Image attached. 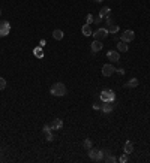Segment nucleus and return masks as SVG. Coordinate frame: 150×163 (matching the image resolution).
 I'll use <instances>...</instances> for the list:
<instances>
[{
	"label": "nucleus",
	"instance_id": "obj_17",
	"mask_svg": "<svg viewBox=\"0 0 150 163\" xmlns=\"http://www.w3.org/2000/svg\"><path fill=\"white\" fill-rule=\"evenodd\" d=\"M81 32H83V35H84V36H92V29H90V24H84V26H83V29H81Z\"/></svg>",
	"mask_w": 150,
	"mask_h": 163
},
{
	"label": "nucleus",
	"instance_id": "obj_30",
	"mask_svg": "<svg viewBox=\"0 0 150 163\" xmlns=\"http://www.w3.org/2000/svg\"><path fill=\"white\" fill-rule=\"evenodd\" d=\"M0 15H2V9H0Z\"/></svg>",
	"mask_w": 150,
	"mask_h": 163
},
{
	"label": "nucleus",
	"instance_id": "obj_7",
	"mask_svg": "<svg viewBox=\"0 0 150 163\" xmlns=\"http://www.w3.org/2000/svg\"><path fill=\"white\" fill-rule=\"evenodd\" d=\"M120 38H122L123 42H132V41L135 39V33H134L132 30H125L123 35H122Z\"/></svg>",
	"mask_w": 150,
	"mask_h": 163
},
{
	"label": "nucleus",
	"instance_id": "obj_3",
	"mask_svg": "<svg viewBox=\"0 0 150 163\" xmlns=\"http://www.w3.org/2000/svg\"><path fill=\"white\" fill-rule=\"evenodd\" d=\"M89 157H90L93 162H101V160H104V151L92 147V148L89 150Z\"/></svg>",
	"mask_w": 150,
	"mask_h": 163
},
{
	"label": "nucleus",
	"instance_id": "obj_6",
	"mask_svg": "<svg viewBox=\"0 0 150 163\" xmlns=\"http://www.w3.org/2000/svg\"><path fill=\"white\" fill-rule=\"evenodd\" d=\"M114 72H116V67H114L111 63H107V64L102 66V75H104V76H111Z\"/></svg>",
	"mask_w": 150,
	"mask_h": 163
},
{
	"label": "nucleus",
	"instance_id": "obj_26",
	"mask_svg": "<svg viewBox=\"0 0 150 163\" xmlns=\"http://www.w3.org/2000/svg\"><path fill=\"white\" fill-rule=\"evenodd\" d=\"M90 23H93V17L89 14V15L86 17V24H90Z\"/></svg>",
	"mask_w": 150,
	"mask_h": 163
},
{
	"label": "nucleus",
	"instance_id": "obj_19",
	"mask_svg": "<svg viewBox=\"0 0 150 163\" xmlns=\"http://www.w3.org/2000/svg\"><path fill=\"white\" fill-rule=\"evenodd\" d=\"M110 12H111V9H110L108 6H105V8H102V9H101L99 15H101V17H107V15H110Z\"/></svg>",
	"mask_w": 150,
	"mask_h": 163
},
{
	"label": "nucleus",
	"instance_id": "obj_10",
	"mask_svg": "<svg viewBox=\"0 0 150 163\" xmlns=\"http://www.w3.org/2000/svg\"><path fill=\"white\" fill-rule=\"evenodd\" d=\"M102 151H104V160H105V162H108V163H114V162L117 160V159L111 154L110 150H102Z\"/></svg>",
	"mask_w": 150,
	"mask_h": 163
},
{
	"label": "nucleus",
	"instance_id": "obj_2",
	"mask_svg": "<svg viewBox=\"0 0 150 163\" xmlns=\"http://www.w3.org/2000/svg\"><path fill=\"white\" fill-rule=\"evenodd\" d=\"M99 99H101L102 102H114V100H116V93H114L113 90H110V88H105V90L101 91Z\"/></svg>",
	"mask_w": 150,
	"mask_h": 163
},
{
	"label": "nucleus",
	"instance_id": "obj_18",
	"mask_svg": "<svg viewBox=\"0 0 150 163\" xmlns=\"http://www.w3.org/2000/svg\"><path fill=\"white\" fill-rule=\"evenodd\" d=\"M83 147L86 148V150H90L92 147H93V142H92V139H84V142H83Z\"/></svg>",
	"mask_w": 150,
	"mask_h": 163
},
{
	"label": "nucleus",
	"instance_id": "obj_12",
	"mask_svg": "<svg viewBox=\"0 0 150 163\" xmlns=\"http://www.w3.org/2000/svg\"><path fill=\"white\" fill-rule=\"evenodd\" d=\"M101 111L105 112V114L111 112V111H113V102H104V103L101 105Z\"/></svg>",
	"mask_w": 150,
	"mask_h": 163
},
{
	"label": "nucleus",
	"instance_id": "obj_21",
	"mask_svg": "<svg viewBox=\"0 0 150 163\" xmlns=\"http://www.w3.org/2000/svg\"><path fill=\"white\" fill-rule=\"evenodd\" d=\"M6 88V79L0 76V90H5Z\"/></svg>",
	"mask_w": 150,
	"mask_h": 163
},
{
	"label": "nucleus",
	"instance_id": "obj_25",
	"mask_svg": "<svg viewBox=\"0 0 150 163\" xmlns=\"http://www.w3.org/2000/svg\"><path fill=\"white\" fill-rule=\"evenodd\" d=\"M128 160H129L128 154H126V156H120V159H119V162H120V163H126Z\"/></svg>",
	"mask_w": 150,
	"mask_h": 163
},
{
	"label": "nucleus",
	"instance_id": "obj_20",
	"mask_svg": "<svg viewBox=\"0 0 150 163\" xmlns=\"http://www.w3.org/2000/svg\"><path fill=\"white\" fill-rule=\"evenodd\" d=\"M107 29H108L110 33H117V32H119V26H116V24H110Z\"/></svg>",
	"mask_w": 150,
	"mask_h": 163
},
{
	"label": "nucleus",
	"instance_id": "obj_15",
	"mask_svg": "<svg viewBox=\"0 0 150 163\" xmlns=\"http://www.w3.org/2000/svg\"><path fill=\"white\" fill-rule=\"evenodd\" d=\"M123 151H125V154H131V153L134 151V144H132L131 141H126V144H125V147H123Z\"/></svg>",
	"mask_w": 150,
	"mask_h": 163
},
{
	"label": "nucleus",
	"instance_id": "obj_8",
	"mask_svg": "<svg viewBox=\"0 0 150 163\" xmlns=\"http://www.w3.org/2000/svg\"><path fill=\"white\" fill-rule=\"evenodd\" d=\"M107 57H108L111 61H114V63L120 61V53H119V51H108V53H107Z\"/></svg>",
	"mask_w": 150,
	"mask_h": 163
},
{
	"label": "nucleus",
	"instance_id": "obj_29",
	"mask_svg": "<svg viewBox=\"0 0 150 163\" xmlns=\"http://www.w3.org/2000/svg\"><path fill=\"white\" fill-rule=\"evenodd\" d=\"M95 2H98V3H99V2H104V0H95Z\"/></svg>",
	"mask_w": 150,
	"mask_h": 163
},
{
	"label": "nucleus",
	"instance_id": "obj_4",
	"mask_svg": "<svg viewBox=\"0 0 150 163\" xmlns=\"http://www.w3.org/2000/svg\"><path fill=\"white\" fill-rule=\"evenodd\" d=\"M11 32V26L8 21H0V38H3V36H8Z\"/></svg>",
	"mask_w": 150,
	"mask_h": 163
},
{
	"label": "nucleus",
	"instance_id": "obj_28",
	"mask_svg": "<svg viewBox=\"0 0 150 163\" xmlns=\"http://www.w3.org/2000/svg\"><path fill=\"white\" fill-rule=\"evenodd\" d=\"M93 109H96V111H98V109H101V105H98V103H95V105H93Z\"/></svg>",
	"mask_w": 150,
	"mask_h": 163
},
{
	"label": "nucleus",
	"instance_id": "obj_14",
	"mask_svg": "<svg viewBox=\"0 0 150 163\" xmlns=\"http://www.w3.org/2000/svg\"><path fill=\"white\" fill-rule=\"evenodd\" d=\"M63 36H65V33H63V30H60V29H56V30L53 32V38H54L56 41H62Z\"/></svg>",
	"mask_w": 150,
	"mask_h": 163
},
{
	"label": "nucleus",
	"instance_id": "obj_11",
	"mask_svg": "<svg viewBox=\"0 0 150 163\" xmlns=\"http://www.w3.org/2000/svg\"><path fill=\"white\" fill-rule=\"evenodd\" d=\"M50 126H51V129H53V130H60V129L63 127V120L56 118V120H53V123H51Z\"/></svg>",
	"mask_w": 150,
	"mask_h": 163
},
{
	"label": "nucleus",
	"instance_id": "obj_1",
	"mask_svg": "<svg viewBox=\"0 0 150 163\" xmlns=\"http://www.w3.org/2000/svg\"><path fill=\"white\" fill-rule=\"evenodd\" d=\"M50 93H51L53 96H56V97H63V96H66L68 90H66V85H65L63 82H56V84L51 87Z\"/></svg>",
	"mask_w": 150,
	"mask_h": 163
},
{
	"label": "nucleus",
	"instance_id": "obj_23",
	"mask_svg": "<svg viewBox=\"0 0 150 163\" xmlns=\"http://www.w3.org/2000/svg\"><path fill=\"white\" fill-rule=\"evenodd\" d=\"M102 18H104V17H101V15H98V17H93V23H95V24H99V23L102 21Z\"/></svg>",
	"mask_w": 150,
	"mask_h": 163
},
{
	"label": "nucleus",
	"instance_id": "obj_22",
	"mask_svg": "<svg viewBox=\"0 0 150 163\" xmlns=\"http://www.w3.org/2000/svg\"><path fill=\"white\" fill-rule=\"evenodd\" d=\"M51 130H53V129H51V126H50V124H45V126H44V129H42V132H44V133H50Z\"/></svg>",
	"mask_w": 150,
	"mask_h": 163
},
{
	"label": "nucleus",
	"instance_id": "obj_24",
	"mask_svg": "<svg viewBox=\"0 0 150 163\" xmlns=\"http://www.w3.org/2000/svg\"><path fill=\"white\" fill-rule=\"evenodd\" d=\"M45 139L48 141V142H51L53 139H54V136H53V133L50 132V133H45Z\"/></svg>",
	"mask_w": 150,
	"mask_h": 163
},
{
	"label": "nucleus",
	"instance_id": "obj_5",
	"mask_svg": "<svg viewBox=\"0 0 150 163\" xmlns=\"http://www.w3.org/2000/svg\"><path fill=\"white\" fill-rule=\"evenodd\" d=\"M108 29H98L95 33H93V36H95V39H98V41H104L107 36H108Z\"/></svg>",
	"mask_w": 150,
	"mask_h": 163
},
{
	"label": "nucleus",
	"instance_id": "obj_16",
	"mask_svg": "<svg viewBox=\"0 0 150 163\" xmlns=\"http://www.w3.org/2000/svg\"><path fill=\"white\" fill-rule=\"evenodd\" d=\"M137 85H138V79H137V78H132V79H129V81L125 84L126 88H135Z\"/></svg>",
	"mask_w": 150,
	"mask_h": 163
},
{
	"label": "nucleus",
	"instance_id": "obj_27",
	"mask_svg": "<svg viewBox=\"0 0 150 163\" xmlns=\"http://www.w3.org/2000/svg\"><path fill=\"white\" fill-rule=\"evenodd\" d=\"M116 72H117L119 75H125V69H116Z\"/></svg>",
	"mask_w": 150,
	"mask_h": 163
},
{
	"label": "nucleus",
	"instance_id": "obj_13",
	"mask_svg": "<svg viewBox=\"0 0 150 163\" xmlns=\"http://www.w3.org/2000/svg\"><path fill=\"white\" fill-rule=\"evenodd\" d=\"M128 50H129V47H128V42H123V41H120V42L117 44V51H119V53H128Z\"/></svg>",
	"mask_w": 150,
	"mask_h": 163
},
{
	"label": "nucleus",
	"instance_id": "obj_9",
	"mask_svg": "<svg viewBox=\"0 0 150 163\" xmlns=\"http://www.w3.org/2000/svg\"><path fill=\"white\" fill-rule=\"evenodd\" d=\"M102 48H104V45H102V42H101V41L95 39V41L92 42V53H93V54H95V53H99Z\"/></svg>",
	"mask_w": 150,
	"mask_h": 163
}]
</instances>
